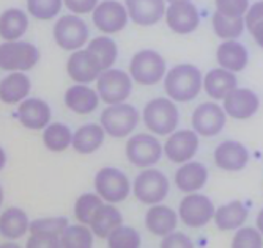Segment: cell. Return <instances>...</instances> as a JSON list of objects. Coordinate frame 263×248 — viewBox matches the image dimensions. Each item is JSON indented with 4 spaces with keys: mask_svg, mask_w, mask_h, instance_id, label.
Returning <instances> with one entry per match:
<instances>
[{
    "mask_svg": "<svg viewBox=\"0 0 263 248\" xmlns=\"http://www.w3.org/2000/svg\"><path fill=\"white\" fill-rule=\"evenodd\" d=\"M203 88V76L197 66L191 63L175 65L164 77V91L175 102H191Z\"/></svg>",
    "mask_w": 263,
    "mask_h": 248,
    "instance_id": "1",
    "label": "cell"
},
{
    "mask_svg": "<svg viewBox=\"0 0 263 248\" xmlns=\"http://www.w3.org/2000/svg\"><path fill=\"white\" fill-rule=\"evenodd\" d=\"M180 122V112L175 101L167 97H155L143 107V124L156 137L171 135L177 131Z\"/></svg>",
    "mask_w": 263,
    "mask_h": 248,
    "instance_id": "2",
    "label": "cell"
},
{
    "mask_svg": "<svg viewBox=\"0 0 263 248\" xmlns=\"http://www.w3.org/2000/svg\"><path fill=\"white\" fill-rule=\"evenodd\" d=\"M134 196L147 206L162 203L171 192V182L164 173L158 168H143L134 179L133 184Z\"/></svg>",
    "mask_w": 263,
    "mask_h": 248,
    "instance_id": "3",
    "label": "cell"
},
{
    "mask_svg": "<svg viewBox=\"0 0 263 248\" xmlns=\"http://www.w3.org/2000/svg\"><path fill=\"white\" fill-rule=\"evenodd\" d=\"M129 74L139 85L152 87L164 80L167 65L164 57L153 49H142L136 52L129 63Z\"/></svg>",
    "mask_w": 263,
    "mask_h": 248,
    "instance_id": "4",
    "label": "cell"
},
{
    "mask_svg": "<svg viewBox=\"0 0 263 248\" xmlns=\"http://www.w3.org/2000/svg\"><path fill=\"white\" fill-rule=\"evenodd\" d=\"M140 119L139 110L129 102L109 104L107 109L101 112L100 122L106 134L114 138H126L137 128Z\"/></svg>",
    "mask_w": 263,
    "mask_h": 248,
    "instance_id": "5",
    "label": "cell"
},
{
    "mask_svg": "<svg viewBox=\"0 0 263 248\" xmlns=\"http://www.w3.org/2000/svg\"><path fill=\"white\" fill-rule=\"evenodd\" d=\"M133 77L123 69L109 68L97 79V91L107 106L125 102L133 94Z\"/></svg>",
    "mask_w": 263,
    "mask_h": 248,
    "instance_id": "6",
    "label": "cell"
},
{
    "mask_svg": "<svg viewBox=\"0 0 263 248\" xmlns=\"http://www.w3.org/2000/svg\"><path fill=\"white\" fill-rule=\"evenodd\" d=\"M54 39L63 51L74 52L88 43V27L79 14H65L55 20L52 30Z\"/></svg>",
    "mask_w": 263,
    "mask_h": 248,
    "instance_id": "7",
    "label": "cell"
},
{
    "mask_svg": "<svg viewBox=\"0 0 263 248\" xmlns=\"http://www.w3.org/2000/svg\"><path fill=\"white\" fill-rule=\"evenodd\" d=\"M40 61L38 47L27 41H4L0 44V69L29 71Z\"/></svg>",
    "mask_w": 263,
    "mask_h": 248,
    "instance_id": "8",
    "label": "cell"
},
{
    "mask_svg": "<svg viewBox=\"0 0 263 248\" xmlns=\"http://www.w3.org/2000/svg\"><path fill=\"white\" fill-rule=\"evenodd\" d=\"M95 190L106 203H122L131 193L128 176L115 167H103L95 176Z\"/></svg>",
    "mask_w": 263,
    "mask_h": 248,
    "instance_id": "9",
    "label": "cell"
},
{
    "mask_svg": "<svg viewBox=\"0 0 263 248\" xmlns=\"http://www.w3.org/2000/svg\"><path fill=\"white\" fill-rule=\"evenodd\" d=\"M125 153L131 165L137 168H148L161 160L164 148L155 134H137L126 141Z\"/></svg>",
    "mask_w": 263,
    "mask_h": 248,
    "instance_id": "10",
    "label": "cell"
},
{
    "mask_svg": "<svg viewBox=\"0 0 263 248\" xmlns=\"http://www.w3.org/2000/svg\"><path fill=\"white\" fill-rule=\"evenodd\" d=\"M216 208L203 193H187L178 206V217L189 228H203L213 220Z\"/></svg>",
    "mask_w": 263,
    "mask_h": 248,
    "instance_id": "11",
    "label": "cell"
},
{
    "mask_svg": "<svg viewBox=\"0 0 263 248\" xmlns=\"http://www.w3.org/2000/svg\"><path fill=\"white\" fill-rule=\"evenodd\" d=\"M93 26L104 35H114L122 32L129 20V14L125 4L118 0H103L91 13Z\"/></svg>",
    "mask_w": 263,
    "mask_h": 248,
    "instance_id": "12",
    "label": "cell"
},
{
    "mask_svg": "<svg viewBox=\"0 0 263 248\" xmlns=\"http://www.w3.org/2000/svg\"><path fill=\"white\" fill-rule=\"evenodd\" d=\"M227 121L224 107L216 102H202L191 116V126L202 137H216L222 132Z\"/></svg>",
    "mask_w": 263,
    "mask_h": 248,
    "instance_id": "13",
    "label": "cell"
},
{
    "mask_svg": "<svg viewBox=\"0 0 263 248\" xmlns=\"http://www.w3.org/2000/svg\"><path fill=\"white\" fill-rule=\"evenodd\" d=\"M164 156L172 163L181 165L193 160L199 150V134L194 129L174 131L162 144Z\"/></svg>",
    "mask_w": 263,
    "mask_h": 248,
    "instance_id": "14",
    "label": "cell"
},
{
    "mask_svg": "<svg viewBox=\"0 0 263 248\" xmlns=\"http://www.w3.org/2000/svg\"><path fill=\"white\" fill-rule=\"evenodd\" d=\"M164 19L167 27L174 33L189 35L197 30L200 24V13L191 0H184V2L169 4V7L165 8Z\"/></svg>",
    "mask_w": 263,
    "mask_h": 248,
    "instance_id": "15",
    "label": "cell"
},
{
    "mask_svg": "<svg viewBox=\"0 0 263 248\" xmlns=\"http://www.w3.org/2000/svg\"><path fill=\"white\" fill-rule=\"evenodd\" d=\"M66 72L76 84H91L100 77L103 68L87 49H78L66 61Z\"/></svg>",
    "mask_w": 263,
    "mask_h": 248,
    "instance_id": "16",
    "label": "cell"
},
{
    "mask_svg": "<svg viewBox=\"0 0 263 248\" xmlns=\"http://www.w3.org/2000/svg\"><path fill=\"white\" fill-rule=\"evenodd\" d=\"M224 110L233 119H249L260 109V97L251 88H235L224 97Z\"/></svg>",
    "mask_w": 263,
    "mask_h": 248,
    "instance_id": "17",
    "label": "cell"
},
{
    "mask_svg": "<svg viewBox=\"0 0 263 248\" xmlns=\"http://www.w3.org/2000/svg\"><path fill=\"white\" fill-rule=\"evenodd\" d=\"M214 163L226 171H241L249 163V151L248 148L236 141L226 140L214 148Z\"/></svg>",
    "mask_w": 263,
    "mask_h": 248,
    "instance_id": "18",
    "label": "cell"
},
{
    "mask_svg": "<svg viewBox=\"0 0 263 248\" xmlns=\"http://www.w3.org/2000/svg\"><path fill=\"white\" fill-rule=\"evenodd\" d=\"M52 112L46 101L38 97H27L17 107V119L24 128L40 131L44 129L51 121Z\"/></svg>",
    "mask_w": 263,
    "mask_h": 248,
    "instance_id": "19",
    "label": "cell"
},
{
    "mask_svg": "<svg viewBox=\"0 0 263 248\" xmlns=\"http://www.w3.org/2000/svg\"><path fill=\"white\" fill-rule=\"evenodd\" d=\"M129 19L140 27H152L165 14V0H125Z\"/></svg>",
    "mask_w": 263,
    "mask_h": 248,
    "instance_id": "20",
    "label": "cell"
},
{
    "mask_svg": "<svg viewBox=\"0 0 263 248\" xmlns=\"http://www.w3.org/2000/svg\"><path fill=\"white\" fill-rule=\"evenodd\" d=\"M100 94L88 84H76L65 91V106L78 115H88L100 106Z\"/></svg>",
    "mask_w": 263,
    "mask_h": 248,
    "instance_id": "21",
    "label": "cell"
},
{
    "mask_svg": "<svg viewBox=\"0 0 263 248\" xmlns=\"http://www.w3.org/2000/svg\"><path fill=\"white\" fill-rule=\"evenodd\" d=\"M208 182V168L202 162L189 160L178 167L175 171V185L183 193L202 190Z\"/></svg>",
    "mask_w": 263,
    "mask_h": 248,
    "instance_id": "22",
    "label": "cell"
},
{
    "mask_svg": "<svg viewBox=\"0 0 263 248\" xmlns=\"http://www.w3.org/2000/svg\"><path fill=\"white\" fill-rule=\"evenodd\" d=\"M178 214L165 204H153L145 214V228L158 237H164L175 231L178 225Z\"/></svg>",
    "mask_w": 263,
    "mask_h": 248,
    "instance_id": "23",
    "label": "cell"
},
{
    "mask_svg": "<svg viewBox=\"0 0 263 248\" xmlns=\"http://www.w3.org/2000/svg\"><path fill=\"white\" fill-rule=\"evenodd\" d=\"M32 90V82L24 71H13L5 79L0 80V101L14 106L27 99Z\"/></svg>",
    "mask_w": 263,
    "mask_h": 248,
    "instance_id": "24",
    "label": "cell"
},
{
    "mask_svg": "<svg viewBox=\"0 0 263 248\" xmlns=\"http://www.w3.org/2000/svg\"><path fill=\"white\" fill-rule=\"evenodd\" d=\"M216 60L221 68L240 72L248 66L249 52L245 44L236 39H224L216 49Z\"/></svg>",
    "mask_w": 263,
    "mask_h": 248,
    "instance_id": "25",
    "label": "cell"
},
{
    "mask_svg": "<svg viewBox=\"0 0 263 248\" xmlns=\"http://www.w3.org/2000/svg\"><path fill=\"white\" fill-rule=\"evenodd\" d=\"M238 87V79L235 72L226 68H214L203 76V90L205 93L214 99V101H224V97Z\"/></svg>",
    "mask_w": 263,
    "mask_h": 248,
    "instance_id": "26",
    "label": "cell"
},
{
    "mask_svg": "<svg viewBox=\"0 0 263 248\" xmlns=\"http://www.w3.org/2000/svg\"><path fill=\"white\" fill-rule=\"evenodd\" d=\"M249 217V211L243 201L233 200L222 206H219L214 212V225L219 231H236L245 225Z\"/></svg>",
    "mask_w": 263,
    "mask_h": 248,
    "instance_id": "27",
    "label": "cell"
},
{
    "mask_svg": "<svg viewBox=\"0 0 263 248\" xmlns=\"http://www.w3.org/2000/svg\"><path fill=\"white\" fill-rule=\"evenodd\" d=\"M106 140V131L100 124L88 122L81 126L73 134V146L74 151L79 154H93L103 146Z\"/></svg>",
    "mask_w": 263,
    "mask_h": 248,
    "instance_id": "28",
    "label": "cell"
},
{
    "mask_svg": "<svg viewBox=\"0 0 263 248\" xmlns=\"http://www.w3.org/2000/svg\"><path fill=\"white\" fill-rule=\"evenodd\" d=\"M120 225H123V215L118 211V208H115V204L112 203H103L97 212H95L91 221H90V228L93 231V234L100 237V239H107L109 234L118 228Z\"/></svg>",
    "mask_w": 263,
    "mask_h": 248,
    "instance_id": "29",
    "label": "cell"
},
{
    "mask_svg": "<svg viewBox=\"0 0 263 248\" xmlns=\"http://www.w3.org/2000/svg\"><path fill=\"white\" fill-rule=\"evenodd\" d=\"M29 29V16L19 8H8L0 14V38L16 41L24 36Z\"/></svg>",
    "mask_w": 263,
    "mask_h": 248,
    "instance_id": "30",
    "label": "cell"
},
{
    "mask_svg": "<svg viewBox=\"0 0 263 248\" xmlns=\"http://www.w3.org/2000/svg\"><path fill=\"white\" fill-rule=\"evenodd\" d=\"M30 228V220L21 208H8L0 215V234L8 240H17Z\"/></svg>",
    "mask_w": 263,
    "mask_h": 248,
    "instance_id": "31",
    "label": "cell"
},
{
    "mask_svg": "<svg viewBox=\"0 0 263 248\" xmlns=\"http://www.w3.org/2000/svg\"><path fill=\"white\" fill-rule=\"evenodd\" d=\"M213 32L221 39H238L246 27L245 16H226L219 11H214L211 17Z\"/></svg>",
    "mask_w": 263,
    "mask_h": 248,
    "instance_id": "32",
    "label": "cell"
},
{
    "mask_svg": "<svg viewBox=\"0 0 263 248\" xmlns=\"http://www.w3.org/2000/svg\"><path fill=\"white\" fill-rule=\"evenodd\" d=\"M87 51L98 60V63L101 65L103 71L112 68L118 58V46L117 43L107 36H97L87 43Z\"/></svg>",
    "mask_w": 263,
    "mask_h": 248,
    "instance_id": "33",
    "label": "cell"
},
{
    "mask_svg": "<svg viewBox=\"0 0 263 248\" xmlns=\"http://www.w3.org/2000/svg\"><path fill=\"white\" fill-rule=\"evenodd\" d=\"M43 143L52 153H63L73 144V132L63 122H49L43 131Z\"/></svg>",
    "mask_w": 263,
    "mask_h": 248,
    "instance_id": "34",
    "label": "cell"
},
{
    "mask_svg": "<svg viewBox=\"0 0 263 248\" xmlns=\"http://www.w3.org/2000/svg\"><path fill=\"white\" fill-rule=\"evenodd\" d=\"M88 225L78 223V225H68L60 236L62 248H91L93 246V231L87 228Z\"/></svg>",
    "mask_w": 263,
    "mask_h": 248,
    "instance_id": "35",
    "label": "cell"
},
{
    "mask_svg": "<svg viewBox=\"0 0 263 248\" xmlns=\"http://www.w3.org/2000/svg\"><path fill=\"white\" fill-rule=\"evenodd\" d=\"M104 203L103 198L98 193H82L76 203H74V217L79 223H84V225H90V221L97 212V209Z\"/></svg>",
    "mask_w": 263,
    "mask_h": 248,
    "instance_id": "36",
    "label": "cell"
},
{
    "mask_svg": "<svg viewBox=\"0 0 263 248\" xmlns=\"http://www.w3.org/2000/svg\"><path fill=\"white\" fill-rule=\"evenodd\" d=\"M106 240L110 248H139L142 245V237L139 231L126 225L115 228Z\"/></svg>",
    "mask_w": 263,
    "mask_h": 248,
    "instance_id": "37",
    "label": "cell"
},
{
    "mask_svg": "<svg viewBox=\"0 0 263 248\" xmlns=\"http://www.w3.org/2000/svg\"><path fill=\"white\" fill-rule=\"evenodd\" d=\"M27 13L38 20H52L62 10L63 0H26Z\"/></svg>",
    "mask_w": 263,
    "mask_h": 248,
    "instance_id": "38",
    "label": "cell"
},
{
    "mask_svg": "<svg viewBox=\"0 0 263 248\" xmlns=\"http://www.w3.org/2000/svg\"><path fill=\"white\" fill-rule=\"evenodd\" d=\"M233 248H261L263 246V234L258 231V228L254 226H241L238 228L233 239H232Z\"/></svg>",
    "mask_w": 263,
    "mask_h": 248,
    "instance_id": "39",
    "label": "cell"
},
{
    "mask_svg": "<svg viewBox=\"0 0 263 248\" xmlns=\"http://www.w3.org/2000/svg\"><path fill=\"white\" fill-rule=\"evenodd\" d=\"M69 225L66 217H43L30 221V233H52L62 236L65 228Z\"/></svg>",
    "mask_w": 263,
    "mask_h": 248,
    "instance_id": "40",
    "label": "cell"
},
{
    "mask_svg": "<svg viewBox=\"0 0 263 248\" xmlns=\"http://www.w3.org/2000/svg\"><path fill=\"white\" fill-rule=\"evenodd\" d=\"M216 11L226 16H245L249 10V0H214Z\"/></svg>",
    "mask_w": 263,
    "mask_h": 248,
    "instance_id": "41",
    "label": "cell"
},
{
    "mask_svg": "<svg viewBox=\"0 0 263 248\" xmlns=\"http://www.w3.org/2000/svg\"><path fill=\"white\" fill-rule=\"evenodd\" d=\"M27 248H59L60 236L52 233H30Z\"/></svg>",
    "mask_w": 263,
    "mask_h": 248,
    "instance_id": "42",
    "label": "cell"
},
{
    "mask_svg": "<svg viewBox=\"0 0 263 248\" xmlns=\"http://www.w3.org/2000/svg\"><path fill=\"white\" fill-rule=\"evenodd\" d=\"M193 246H194V242L191 240L189 236H186L184 233H177V231L169 233L161 240V248H193Z\"/></svg>",
    "mask_w": 263,
    "mask_h": 248,
    "instance_id": "43",
    "label": "cell"
},
{
    "mask_svg": "<svg viewBox=\"0 0 263 248\" xmlns=\"http://www.w3.org/2000/svg\"><path fill=\"white\" fill-rule=\"evenodd\" d=\"M100 0H63V5L73 14H90L97 8Z\"/></svg>",
    "mask_w": 263,
    "mask_h": 248,
    "instance_id": "44",
    "label": "cell"
},
{
    "mask_svg": "<svg viewBox=\"0 0 263 248\" xmlns=\"http://www.w3.org/2000/svg\"><path fill=\"white\" fill-rule=\"evenodd\" d=\"M263 20V0L255 2L249 7V10L245 14V22H246V29L252 27L255 22Z\"/></svg>",
    "mask_w": 263,
    "mask_h": 248,
    "instance_id": "45",
    "label": "cell"
},
{
    "mask_svg": "<svg viewBox=\"0 0 263 248\" xmlns=\"http://www.w3.org/2000/svg\"><path fill=\"white\" fill-rule=\"evenodd\" d=\"M249 32H251V35H252V38H254V41L263 49V20H258V22H255L252 27H249L248 29Z\"/></svg>",
    "mask_w": 263,
    "mask_h": 248,
    "instance_id": "46",
    "label": "cell"
},
{
    "mask_svg": "<svg viewBox=\"0 0 263 248\" xmlns=\"http://www.w3.org/2000/svg\"><path fill=\"white\" fill-rule=\"evenodd\" d=\"M7 165V153L2 146H0V171L4 170V167Z\"/></svg>",
    "mask_w": 263,
    "mask_h": 248,
    "instance_id": "47",
    "label": "cell"
},
{
    "mask_svg": "<svg viewBox=\"0 0 263 248\" xmlns=\"http://www.w3.org/2000/svg\"><path fill=\"white\" fill-rule=\"evenodd\" d=\"M257 228H258V231L263 234V208H261V211H260L258 215H257Z\"/></svg>",
    "mask_w": 263,
    "mask_h": 248,
    "instance_id": "48",
    "label": "cell"
},
{
    "mask_svg": "<svg viewBox=\"0 0 263 248\" xmlns=\"http://www.w3.org/2000/svg\"><path fill=\"white\" fill-rule=\"evenodd\" d=\"M2 203H4V189L0 185V206H2Z\"/></svg>",
    "mask_w": 263,
    "mask_h": 248,
    "instance_id": "49",
    "label": "cell"
},
{
    "mask_svg": "<svg viewBox=\"0 0 263 248\" xmlns=\"http://www.w3.org/2000/svg\"><path fill=\"white\" fill-rule=\"evenodd\" d=\"M165 2H169V4H174V2H184V0H165Z\"/></svg>",
    "mask_w": 263,
    "mask_h": 248,
    "instance_id": "50",
    "label": "cell"
}]
</instances>
